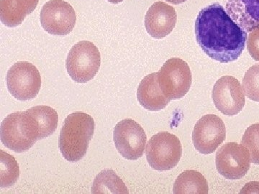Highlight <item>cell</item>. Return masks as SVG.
Returning <instances> with one entry per match:
<instances>
[{
    "label": "cell",
    "instance_id": "6da1fadb",
    "mask_svg": "<svg viewBox=\"0 0 259 194\" xmlns=\"http://www.w3.org/2000/svg\"><path fill=\"white\" fill-rule=\"evenodd\" d=\"M197 43L214 60L228 64L237 60L245 48L247 32L214 3L199 12L195 23Z\"/></svg>",
    "mask_w": 259,
    "mask_h": 194
},
{
    "label": "cell",
    "instance_id": "7a4b0ae2",
    "mask_svg": "<svg viewBox=\"0 0 259 194\" xmlns=\"http://www.w3.org/2000/svg\"><path fill=\"white\" fill-rule=\"evenodd\" d=\"M95 129L93 117L84 112H74L66 117L59 139V149L66 161L74 163L84 157Z\"/></svg>",
    "mask_w": 259,
    "mask_h": 194
},
{
    "label": "cell",
    "instance_id": "3957f363",
    "mask_svg": "<svg viewBox=\"0 0 259 194\" xmlns=\"http://www.w3.org/2000/svg\"><path fill=\"white\" fill-rule=\"evenodd\" d=\"M0 135L5 147L23 153L40 139V129L35 117L28 110L14 112L2 122Z\"/></svg>",
    "mask_w": 259,
    "mask_h": 194
},
{
    "label": "cell",
    "instance_id": "277c9868",
    "mask_svg": "<svg viewBox=\"0 0 259 194\" xmlns=\"http://www.w3.org/2000/svg\"><path fill=\"white\" fill-rule=\"evenodd\" d=\"M101 64V56L92 42L80 41L71 47L66 66L68 74L77 83H87L96 76Z\"/></svg>",
    "mask_w": 259,
    "mask_h": 194
},
{
    "label": "cell",
    "instance_id": "5b68a950",
    "mask_svg": "<svg viewBox=\"0 0 259 194\" xmlns=\"http://www.w3.org/2000/svg\"><path fill=\"white\" fill-rule=\"evenodd\" d=\"M182 155V144L175 134L158 132L149 139L146 147L148 164L156 171H165L175 168Z\"/></svg>",
    "mask_w": 259,
    "mask_h": 194
},
{
    "label": "cell",
    "instance_id": "8992f818",
    "mask_svg": "<svg viewBox=\"0 0 259 194\" xmlns=\"http://www.w3.org/2000/svg\"><path fill=\"white\" fill-rule=\"evenodd\" d=\"M158 73V81L163 94L172 100L182 98L192 86V72L182 59H168Z\"/></svg>",
    "mask_w": 259,
    "mask_h": 194
},
{
    "label": "cell",
    "instance_id": "52a82bcc",
    "mask_svg": "<svg viewBox=\"0 0 259 194\" xmlns=\"http://www.w3.org/2000/svg\"><path fill=\"white\" fill-rule=\"evenodd\" d=\"M7 86L12 96L20 101H27L39 93L41 77L34 65L22 61L13 65L8 71Z\"/></svg>",
    "mask_w": 259,
    "mask_h": 194
},
{
    "label": "cell",
    "instance_id": "ba28073f",
    "mask_svg": "<svg viewBox=\"0 0 259 194\" xmlns=\"http://www.w3.org/2000/svg\"><path fill=\"white\" fill-rule=\"evenodd\" d=\"M113 138L117 151L126 159L136 161L144 156L147 137L143 127L132 119L116 125Z\"/></svg>",
    "mask_w": 259,
    "mask_h": 194
},
{
    "label": "cell",
    "instance_id": "9c48e42d",
    "mask_svg": "<svg viewBox=\"0 0 259 194\" xmlns=\"http://www.w3.org/2000/svg\"><path fill=\"white\" fill-rule=\"evenodd\" d=\"M215 163L220 174L227 179H241L249 171L250 154L243 144L228 142L218 150Z\"/></svg>",
    "mask_w": 259,
    "mask_h": 194
},
{
    "label": "cell",
    "instance_id": "30bf717a",
    "mask_svg": "<svg viewBox=\"0 0 259 194\" xmlns=\"http://www.w3.org/2000/svg\"><path fill=\"white\" fill-rule=\"evenodd\" d=\"M76 23L74 8L64 0H51L44 5L40 12L42 27L51 35H68Z\"/></svg>",
    "mask_w": 259,
    "mask_h": 194
},
{
    "label": "cell",
    "instance_id": "8fae6325",
    "mask_svg": "<svg viewBox=\"0 0 259 194\" xmlns=\"http://www.w3.org/2000/svg\"><path fill=\"white\" fill-rule=\"evenodd\" d=\"M226 128L221 117L204 115L197 122L192 133L194 148L202 154H210L224 142Z\"/></svg>",
    "mask_w": 259,
    "mask_h": 194
},
{
    "label": "cell",
    "instance_id": "7c38bea8",
    "mask_svg": "<svg viewBox=\"0 0 259 194\" xmlns=\"http://www.w3.org/2000/svg\"><path fill=\"white\" fill-rule=\"evenodd\" d=\"M212 97L216 108L223 115L235 116L245 106V94L241 83L231 76H223L213 86Z\"/></svg>",
    "mask_w": 259,
    "mask_h": 194
},
{
    "label": "cell",
    "instance_id": "4fadbf2b",
    "mask_svg": "<svg viewBox=\"0 0 259 194\" xmlns=\"http://www.w3.org/2000/svg\"><path fill=\"white\" fill-rule=\"evenodd\" d=\"M177 15L175 8L163 2L151 5L145 17L146 31L154 38L167 36L175 28Z\"/></svg>",
    "mask_w": 259,
    "mask_h": 194
},
{
    "label": "cell",
    "instance_id": "5bb4252c",
    "mask_svg": "<svg viewBox=\"0 0 259 194\" xmlns=\"http://www.w3.org/2000/svg\"><path fill=\"white\" fill-rule=\"evenodd\" d=\"M226 12L241 28H259V0H226Z\"/></svg>",
    "mask_w": 259,
    "mask_h": 194
},
{
    "label": "cell",
    "instance_id": "9a60e30c",
    "mask_svg": "<svg viewBox=\"0 0 259 194\" xmlns=\"http://www.w3.org/2000/svg\"><path fill=\"white\" fill-rule=\"evenodd\" d=\"M137 97L140 105L149 111L163 110L171 101L160 88L158 73L148 75L141 81L138 88Z\"/></svg>",
    "mask_w": 259,
    "mask_h": 194
},
{
    "label": "cell",
    "instance_id": "2e32d148",
    "mask_svg": "<svg viewBox=\"0 0 259 194\" xmlns=\"http://www.w3.org/2000/svg\"><path fill=\"white\" fill-rule=\"evenodd\" d=\"M39 0H0V18L9 28L23 23L27 15L36 8Z\"/></svg>",
    "mask_w": 259,
    "mask_h": 194
},
{
    "label": "cell",
    "instance_id": "e0dca14e",
    "mask_svg": "<svg viewBox=\"0 0 259 194\" xmlns=\"http://www.w3.org/2000/svg\"><path fill=\"white\" fill-rule=\"evenodd\" d=\"M208 183L202 173L196 171H186L181 173L174 184L173 192L176 194H207Z\"/></svg>",
    "mask_w": 259,
    "mask_h": 194
},
{
    "label": "cell",
    "instance_id": "ac0fdd59",
    "mask_svg": "<svg viewBox=\"0 0 259 194\" xmlns=\"http://www.w3.org/2000/svg\"><path fill=\"white\" fill-rule=\"evenodd\" d=\"M93 193H128L125 183L112 170H104L94 180Z\"/></svg>",
    "mask_w": 259,
    "mask_h": 194
},
{
    "label": "cell",
    "instance_id": "d6986e66",
    "mask_svg": "<svg viewBox=\"0 0 259 194\" xmlns=\"http://www.w3.org/2000/svg\"><path fill=\"white\" fill-rule=\"evenodd\" d=\"M35 117L39 129H40V139L49 137L58 127L59 116L55 110L51 107L35 106L28 110Z\"/></svg>",
    "mask_w": 259,
    "mask_h": 194
},
{
    "label": "cell",
    "instance_id": "ffe728a7",
    "mask_svg": "<svg viewBox=\"0 0 259 194\" xmlns=\"http://www.w3.org/2000/svg\"><path fill=\"white\" fill-rule=\"evenodd\" d=\"M20 176V169L15 158L1 151V185L9 187L14 185Z\"/></svg>",
    "mask_w": 259,
    "mask_h": 194
},
{
    "label": "cell",
    "instance_id": "44dd1931",
    "mask_svg": "<svg viewBox=\"0 0 259 194\" xmlns=\"http://www.w3.org/2000/svg\"><path fill=\"white\" fill-rule=\"evenodd\" d=\"M241 144L248 150L250 163L259 165V124L248 127L241 139Z\"/></svg>",
    "mask_w": 259,
    "mask_h": 194
},
{
    "label": "cell",
    "instance_id": "7402d4cb",
    "mask_svg": "<svg viewBox=\"0 0 259 194\" xmlns=\"http://www.w3.org/2000/svg\"><path fill=\"white\" fill-rule=\"evenodd\" d=\"M243 89L248 99L259 102V64L253 65L245 73Z\"/></svg>",
    "mask_w": 259,
    "mask_h": 194
},
{
    "label": "cell",
    "instance_id": "603a6c76",
    "mask_svg": "<svg viewBox=\"0 0 259 194\" xmlns=\"http://www.w3.org/2000/svg\"><path fill=\"white\" fill-rule=\"evenodd\" d=\"M247 46L250 56L259 61V28L250 32L247 40Z\"/></svg>",
    "mask_w": 259,
    "mask_h": 194
},
{
    "label": "cell",
    "instance_id": "cb8c5ba5",
    "mask_svg": "<svg viewBox=\"0 0 259 194\" xmlns=\"http://www.w3.org/2000/svg\"><path fill=\"white\" fill-rule=\"evenodd\" d=\"M168 3H171V4L179 5L181 3H185L187 0H166Z\"/></svg>",
    "mask_w": 259,
    "mask_h": 194
},
{
    "label": "cell",
    "instance_id": "d4e9b609",
    "mask_svg": "<svg viewBox=\"0 0 259 194\" xmlns=\"http://www.w3.org/2000/svg\"><path fill=\"white\" fill-rule=\"evenodd\" d=\"M107 1L110 2L112 4H117V3H122L123 0H107Z\"/></svg>",
    "mask_w": 259,
    "mask_h": 194
}]
</instances>
